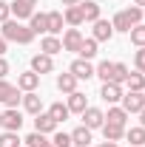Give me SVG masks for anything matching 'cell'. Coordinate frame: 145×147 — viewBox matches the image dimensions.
I'll list each match as a JSON object with an SVG mask.
<instances>
[{"label": "cell", "instance_id": "cell-1", "mask_svg": "<svg viewBox=\"0 0 145 147\" xmlns=\"http://www.w3.org/2000/svg\"><path fill=\"white\" fill-rule=\"evenodd\" d=\"M145 17V11L140 9V6H128V9H122V11H117L114 17H111V26H114V34L120 31V34H128L134 26H140Z\"/></svg>", "mask_w": 145, "mask_h": 147}, {"label": "cell", "instance_id": "cell-2", "mask_svg": "<svg viewBox=\"0 0 145 147\" xmlns=\"http://www.w3.org/2000/svg\"><path fill=\"white\" fill-rule=\"evenodd\" d=\"M0 37L6 40V42H17V45H29L31 40H34V31L29 28V26H23L20 20H6L3 23V28H0Z\"/></svg>", "mask_w": 145, "mask_h": 147}, {"label": "cell", "instance_id": "cell-3", "mask_svg": "<svg viewBox=\"0 0 145 147\" xmlns=\"http://www.w3.org/2000/svg\"><path fill=\"white\" fill-rule=\"evenodd\" d=\"M122 110L125 113H140V110L145 108V93H140V91H128V93H122Z\"/></svg>", "mask_w": 145, "mask_h": 147}, {"label": "cell", "instance_id": "cell-4", "mask_svg": "<svg viewBox=\"0 0 145 147\" xmlns=\"http://www.w3.org/2000/svg\"><path fill=\"white\" fill-rule=\"evenodd\" d=\"M80 116H83V125H85L88 130H97V127H103V125H105V113H103L100 108H91V105H88Z\"/></svg>", "mask_w": 145, "mask_h": 147}, {"label": "cell", "instance_id": "cell-5", "mask_svg": "<svg viewBox=\"0 0 145 147\" xmlns=\"http://www.w3.org/2000/svg\"><path fill=\"white\" fill-rule=\"evenodd\" d=\"M23 127V113L17 108H6L3 110V130H12V133H17Z\"/></svg>", "mask_w": 145, "mask_h": 147}, {"label": "cell", "instance_id": "cell-6", "mask_svg": "<svg viewBox=\"0 0 145 147\" xmlns=\"http://www.w3.org/2000/svg\"><path fill=\"white\" fill-rule=\"evenodd\" d=\"M94 40H97V42H108L111 37H114V26H111V20H94Z\"/></svg>", "mask_w": 145, "mask_h": 147}, {"label": "cell", "instance_id": "cell-7", "mask_svg": "<svg viewBox=\"0 0 145 147\" xmlns=\"http://www.w3.org/2000/svg\"><path fill=\"white\" fill-rule=\"evenodd\" d=\"M100 96H103V102H108V105H117V102L122 99V85H117V82H103V88H100Z\"/></svg>", "mask_w": 145, "mask_h": 147}, {"label": "cell", "instance_id": "cell-8", "mask_svg": "<svg viewBox=\"0 0 145 147\" xmlns=\"http://www.w3.org/2000/svg\"><path fill=\"white\" fill-rule=\"evenodd\" d=\"M31 71L34 74H51L54 71V57H49V54H34L31 57Z\"/></svg>", "mask_w": 145, "mask_h": 147}, {"label": "cell", "instance_id": "cell-9", "mask_svg": "<svg viewBox=\"0 0 145 147\" xmlns=\"http://www.w3.org/2000/svg\"><path fill=\"white\" fill-rule=\"evenodd\" d=\"M63 51H80V45H83V34H80V28H66V34H63Z\"/></svg>", "mask_w": 145, "mask_h": 147}, {"label": "cell", "instance_id": "cell-10", "mask_svg": "<svg viewBox=\"0 0 145 147\" xmlns=\"http://www.w3.org/2000/svg\"><path fill=\"white\" fill-rule=\"evenodd\" d=\"M34 130H37V133H43V136L57 133V122L49 116V113H37V116H34Z\"/></svg>", "mask_w": 145, "mask_h": 147}, {"label": "cell", "instance_id": "cell-11", "mask_svg": "<svg viewBox=\"0 0 145 147\" xmlns=\"http://www.w3.org/2000/svg\"><path fill=\"white\" fill-rule=\"evenodd\" d=\"M68 71H71L77 79H91V76H94V65H91V59H74Z\"/></svg>", "mask_w": 145, "mask_h": 147}, {"label": "cell", "instance_id": "cell-12", "mask_svg": "<svg viewBox=\"0 0 145 147\" xmlns=\"http://www.w3.org/2000/svg\"><path fill=\"white\" fill-rule=\"evenodd\" d=\"M63 51V42H60V37L54 34H46L43 40H40V54H49V57H54Z\"/></svg>", "mask_w": 145, "mask_h": 147}, {"label": "cell", "instance_id": "cell-13", "mask_svg": "<svg viewBox=\"0 0 145 147\" xmlns=\"http://www.w3.org/2000/svg\"><path fill=\"white\" fill-rule=\"evenodd\" d=\"M23 108H26V113H31V116L43 113V99L37 96V91H29V93H23Z\"/></svg>", "mask_w": 145, "mask_h": 147}, {"label": "cell", "instance_id": "cell-14", "mask_svg": "<svg viewBox=\"0 0 145 147\" xmlns=\"http://www.w3.org/2000/svg\"><path fill=\"white\" fill-rule=\"evenodd\" d=\"M77 82H80V79H77L71 71H68V74H60V76H57V91L68 96V93H74V91H77Z\"/></svg>", "mask_w": 145, "mask_h": 147}, {"label": "cell", "instance_id": "cell-15", "mask_svg": "<svg viewBox=\"0 0 145 147\" xmlns=\"http://www.w3.org/2000/svg\"><path fill=\"white\" fill-rule=\"evenodd\" d=\"M80 11H83V23H94V20H100V3L97 0H83Z\"/></svg>", "mask_w": 145, "mask_h": 147}, {"label": "cell", "instance_id": "cell-16", "mask_svg": "<svg viewBox=\"0 0 145 147\" xmlns=\"http://www.w3.org/2000/svg\"><path fill=\"white\" fill-rule=\"evenodd\" d=\"M37 85H40V74H34V71H26V74H20L17 76V88L20 91H37Z\"/></svg>", "mask_w": 145, "mask_h": 147}, {"label": "cell", "instance_id": "cell-17", "mask_svg": "<svg viewBox=\"0 0 145 147\" xmlns=\"http://www.w3.org/2000/svg\"><path fill=\"white\" fill-rule=\"evenodd\" d=\"M29 28L34 34H49V17H46V11H34L29 17Z\"/></svg>", "mask_w": 145, "mask_h": 147}, {"label": "cell", "instance_id": "cell-18", "mask_svg": "<svg viewBox=\"0 0 145 147\" xmlns=\"http://www.w3.org/2000/svg\"><path fill=\"white\" fill-rule=\"evenodd\" d=\"M66 108H68V113H83V110L88 108V99H85V93H80V91L68 93V102H66Z\"/></svg>", "mask_w": 145, "mask_h": 147}, {"label": "cell", "instance_id": "cell-19", "mask_svg": "<svg viewBox=\"0 0 145 147\" xmlns=\"http://www.w3.org/2000/svg\"><path fill=\"white\" fill-rule=\"evenodd\" d=\"M63 20L68 23V28L83 26V11H80V3H77V6H66V9H63Z\"/></svg>", "mask_w": 145, "mask_h": 147}, {"label": "cell", "instance_id": "cell-20", "mask_svg": "<svg viewBox=\"0 0 145 147\" xmlns=\"http://www.w3.org/2000/svg\"><path fill=\"white\" fill-rule=\"evenodd\" d=\"M9 9H12V14L17 20H29L34 14V6H29V3H23V0H14V3H9Z\"/></svg>", "mask_w": 145, "mask_h": 147}, {"label": "cell", "instance_id": "cell-21", "mask_svg": "<svg viewBox=\"0 0 145 147\" xmlns=\"http://www.w3.org/2000/svg\"><path fill=\"white\" fill-rule=\"evenodd\" d=\"M46 17H49V34H63V26H66L63 11H46Z\"/></svg>", "mask_w": 145, "mask_h": 147}, {"label": "cell", "instance_id": "cell-22", "mask_svg": "<svg viewBox=\"0 0 145 147\" xmlns=\"http://www.w3.org/2000/svg\"><path fill=\"white\" fill-rule=\"evenodd\" d=\"M103 136H105V142H120V139H125V127L105 122V125H103Z\"/></svg>", "mask_w": 145, "mask_h": 147}, {"label": "cell", "instance_id": "cell-23", "mask_svg": "<svg viewBox=\"0 0 145 147\" xmlns=\"http://www.w3.org/2000/svg\"><path fill=\"white\" fill-rule=\"evenodd\" d=\"M122 85H125L128 91H140V93H142V91H145V74H140V71L128 74V76H125V82H122Z\"/></svg>", "mask_w": 145, "mask_h": 147}, {"label": "cell", "instance_id": "cell-24", "mask_svg": "<svg viewBox=\"0 0 145 147\" xmlns=\"http://www.w3.org/2000/svg\"><path fill=\"white\" fill-rule=\"evenodd\" d=\"M46 113H49V116L54 119L57 125H60V122H66V119L71 116V113H68V108H66L63 102H51V105H49V110H46Z\"/></svg>", "mask_w": 145, "mask_h": 147}, {"label": "cell", "instance_id": "cell-25", "mask_svg": "<svg viewBox=\"0 0 145 147\" xmlns=\"http://www.w3.org/2000/svg\"><path fill=\"white\" fill-rule=\"evenodd\" d=\"M125 139L131 147H145V127H125Z\"/></svg>", "mask_w": 145, "mask_h": 147}, {"label": "cell", "instance_id": "cell-26", "mask_svg": "<svg viewBox=\"0 0 145 147\" xmlns=\"http://www.w3.org/2000/svg\"><path fill=\"white\" fill-rule=\"evenodd\" d=\"M105 122H111V125H122L125 127V122H128V113L122 108H117V105H111L108 113H105Z\"/></svg>", "mask_w": 145, "mask_h": 147}, {"label": "cell", "instance_id": "cell-27", "mask_svg": "<svg viewBox=\"0 0 145 147\" xmlns=\"http://www.w3.org/2000/svg\"><path fill=\"white\" fill-rule=\"evenodd\" d=\"M77 54H80V59H94V57H97V40H94V37H88V40L83 37V45H80Z\"/></svg>", "mask_w": 145, "mask_h": 147}, {"label": "cell", "instance_id": "cell-28", "mask_svg": "<svg viewBox=\"0 0 145 147\" xmlns=\"http://www.w3.org/2000/svg\"><path fill=\"white\" fill-rule=\"evenodd\" d=\"M71 142H74L77 147H88V142H91V130L85 127V125H80V127L71 133Z\"/></svg>", "mask_w": 145, "mask_h": 147}, {"label": "cell", "instance_id": "cell-29", "mask_svg": "<svg viewBox=\"0 0 145 147\" xmlns=\"http://www.w3.org/2000/svg\"><path fill=\"white\" fill-rule=\"evenodd\" d=\"M128 37H131V42H134L137 48H145V23L134 26V28L128 31Z\"/></svg>", "mask_w": 145, "mask_h": 147}, {"label": "cell", "instance_id": "cell-30", "mask_svg": "<svg viewBox=\"0 0 145 147\" xmlns=\"http://www.w3.org/2000/svg\"><path fill=\"white\" fill-rule=\"evenodd\" d=\"M17 91H20L17 85H12V82H6V79H0V102H3V105L9 102V96H14Z\"/></svg>", "mask_w": 145, "mask_h": 147}, {"label": "cell", "instance_id": "cell-31", "mask_svg": "<svg viewBox=\"0 0 145 147\" xmlns=\"http://www.w3.org/2000/svg\"><path fill=\"white\" fill-rule=\"evenodd\" d=\"M128 74H131V71H128V65H125V62H114V76H111V82H117V85H122Z\"/></svg>", "mask_w": 145, "mask_h": 147}, {"label": "cell", "instance_id": "cell-32", "mask_svg": "<svg viewBox=\"0 0 145 147\" xmlns=\"http://www.w3.org/2000/svg\"><path fill=\"white\" fill-rule=\"evenodd\" d=\"M0 147H20V136L12 130H3L0 133Z\"/></svg>", "mask_w": 145, "mask_h": 147}, {"label": "cell", "instance_id": "cell-33", "mask_svg": "<svg viewBox=\"0 0 145 147\" xmlns=\"http://www.w3.org/2000/svg\"><path fill=\"white\" fill-rule=\"evenodd\" d=\"M51 144L54 147H71V133H54V139H51Z\"/></svg>", "mask_w": 145, "mask_h": 147}, {"label": "cell", "instance_id": "cell-34", "mask_svg": "<svg viewBox=\"0 0 145 147\" xmlns=\"http://www.w3.org/2000/svg\"><path fill=\"white\" fill-rule=\"evenodd\" d=\"M23 142H26V147H40L43 144V142H46V136H43V133H29V136H26V139H23Z\"/></svg>", "mask_w": 145, "mask_h": 147}, {"label": "cell", "instance_id": "cell-35", "mask_svg": "<svg viewBox=\"0 0 145 147\" xmlns=\"http://www.w3.org/2000/svg\"><path fill=\"white\" fill-rule=\"evenodd\" d=\"M134 65H137L140 74H145V48H140V51L134 54Z\"/></svg>", "mask_w": 145, "mask_h": 147}, {"label": "cell", "instance_id": "cell-36", "mask_svg": "<svg viewBox=\"0 0 145 147\" xmlns=\"http://www.w3.org/2000/svg\"><path fill=\"white\" fill-rule=\"evenodd\" d=\"M9 17H12V9H9V3H6V0H0V26H3Z\"/></svg>", "mask_w": 145, "mask_h": 147}, {"label": "cell", "instance_id": "cell-37", "mask_svg": "<svg viewBox=\"0 0 145 147\" xmlns=\"http://www.w3.org/2000/svg\"><path fill=\"white\" fill-rule=\"evenodd\" d=\"M6 74H9V62L6 57H0V79H6Z\"/></svg>", "mask_w": 145, "mask_h": 147}, {"label": "cell", "instance_id": "cell-38", "mask_svg": "<svg viewBox=\"0 0 145 147\" xmlns=\"http://www.w3.org/2000/svg\"><path fill=\"white\" fill-rule=\"evenodd\" d=\"M6 51H9V42H6V40H3V37H0V57L6 54Z\"/></svg>", "mask_w": 145, "mask_h": 147}, {"label": "cell", "instance_id": "cell-39", "mask_svg": "<svg viewBox=\"0 0 145 147\" xmlns=\"http://www.w3.org/2000/svg\"><path fill=\"white\" fill-rule=\"evenodd\" d=\"M63 6H77V3H83V0H60Z\"/></svg>", "mask_w": 145, "mask_h": 147}, {"label": "cell", "instance_id": "cell-40", "mask_svg": "<svg viewBox=\"0 0 145 147\" xmlns=\"http://www.w3.org/2000/svg\"><path fill=\"white\" fill-rule=\"evenodd\" d=\"M140 127H145V108L140 110Z\"/></svg>", "mask_w": 145, "mask_h": 147}, {"label": "cell", "instance_id": "cell-41", "mask_svg": "<svg viewBox=\"0 0 145 147\" xmlns=\"http://www.w3.org/2000/svg\"><path fill=\"white\" fill-rule=\"evenodd\" d=\"M97 147H120L117 142H103V144H97Z\"/></svg>", "mask_w": 145, "mask_h": 147}, {"label": "cell", "instance_id": "cell-42", "mask_svg": "<svg viewBox=\"0 0 145 147\" xmlns=\"http://www.w3.org/2000/svg\"><path fill=\"white\" fill-rule=\"evenodd\" d=\"M23 3H29V6H37V3H40V0H23Z\"/></svg>", "mask_w": 145, "mask_h": 147}, {"label": "cell", "instance_id": "cell-43", "mask_svg": "<svg viewBox=\"0 0 145 147\" xmlns=\"http://www.w3.org/2000/svg\"><path fill=\"white\" fill-rule=\"evenodd\" d=\"M134 6H140V9H142V6H145V0H134Z\"/></svg>", "mask_w": 145, "mask_h": 147}, {"label": "cell", "instance_id": "cell-44", "mask_svg": "<svg viewBox=\"0 0 145 147\" xmlns=\"http://www.w3.org/2000/svg\"><path fill=\"white\" fill-rule=\"evenodd\" d=\"M40 147H54V144H51V142H49V139H46V142H43V144H40Z\"/></svg>", "mask_w": 145, "mask_h": 147}, {"label": "cell", "instance_id": "cell-45", "mask_svg": "<svg viewBox=\"0 0 145 147\" xmlns=\"http://www.w3.org/2000/svg\"><path fill=\"white\" fill-rule=\"evenodd\" d=\"M0 127H3V110H0Z\"/></svg>", "mask_w": 145, "mask_h": 147}, {"label": "cell", "instance_id": "cell-46", "mask_svg": "<svg viewBox=\"0 0 145 147\" xmlns=\"http://www.w3.org/2000/svg\"><path fill=\"white\" fill-rule=\"evenodd\" d=\"M71 147H77V144H71Z\"/></svg>", "mask_w": 145, "mask_h": 147}, {"label": "cell", "instance_id": "cell-47", "mask_svg": "<svg viewBox=\"0 0 145 147\" xmlns=\"http://www.w3.org/2000/svg\"><path fill=\"white\" fill-rule=\"evenodd\" d=\"M142 93H145V91H142Z\"/></svg>", "mask_w": 145, "mask_h": 147}]
</instances>
